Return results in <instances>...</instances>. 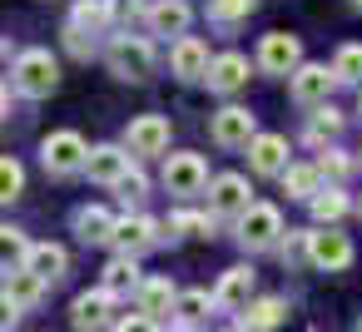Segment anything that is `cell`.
Returning <instances> with one entry per match:
<instances>
[{
  "mask_svg": "<svg viewBox=\"0 0 362 332\" xmlns=\"http://www.w3.org/2000/svg\"><path fill=\"white\" fill-rule=\"evenodd\" d=\"M209 203H214V213H218V218H238V213L253 203V189H248V179H243V174H218V179H214Z\"/></svg>",
  "mask_w": 362,
  "mask_h": 332,
  "instance_id": "15",
  "label": "cell"
},
{
  "mask_svg": "<svg viewBox=\"0 0 362 332\" xmlns=\"http://www.w3.org/2000/svg\"><path fill=\"white\" fill-rule=\"evenodd\" d=\"M194 20V11L184 6V0H154L149 6V30L154 35H184Z\"/></svg>",
  "mask_w": 362,
  "mask_h": 332,
  "instance_id": "23",
  "label": "cell"
},
{
  "mask_svg": "<svg viewBox=\"0 0 362 332\" xmlns=\"http://www.w3.org/2000/svg\"><path fill=\"white\" fill-rule=\"evenodd\" d=\"M209 228H214V218H204V213H169L164 218V233L169 238H209Z\"/></svg>",
  "mask_w": 362,
  "mask_h": 332,
  "instance_id": "31",
  "label": "cell"
},
{
  "mask_svg": "<svg viewBox=\"0 0 362 332\" xmlns=\"http://www.w3.org/2000/svg\"><path fill=\"white\" fill-rule=\"evenodd\" d=\"M65 50H70L75 60H90V55H95V40H90V30H80V25L70 20V25H65Z\"/></svg>",
  "mask_w": 362,
  "mask_h": 332,
  "instance_id": "38",
  "label": "cell"
},
{
  "mask_svg": "<svg viewBox=\"0 0 362 332\" xmlns=\"http://www.w3.org/2000/svg\"><path fill=\"white\" fill-rule=\"evenodd\" d=\"M169 70L184 80V85H194V80H204V70H209V45L199 40V35H179V45H174V55H169Z\"/></svg>",
  "mask_w": 362,
  "mask_h": 332,
  "instance_id": "16",
  "label": "cell"
},
{
  "mask_svg": "<svg viewBox=\"0 0 362 332\" xmlns=\"http://www.w3.org/2000/svg\"><path fill=\"white\" fill-rule=\"evenodd\" d=\"M308 208H313L317 223H337V218L347 213V194H342L337 184H317V194L308 198Z\"/></svg>",
  "mask_w": 362,
  "mask_h": 332,
  "instance_id": "29",
  "label": "cell"
},
{
  "mask_svg": "<svg viewBox=\"0 0 362 332\" xmlns=\"http://www.w3.org/2000/svg\"><path fill=\"white\" fill-rule=\"evenodd\" d=\"M253 268H228L223 278H218V287H214V307L218 312H238L248 297H253Z\"/></svg>",
  "mask_w": 362,
  "mask_h": 332,
  "instance_id": "18",
  "label": "cell"
},
{
  "mask_svg": "<svg viewBox=\"0 0 362 332\" xmlns=\"http://www.w3.org/2000/svg\"><path fill=\"white\" fill-rule=\"evenodd\" d=\"M278 253H283V263H303L308 258V233L288 228V238H278Z\"/></svg>",
  "mask_w": 362,
  "mask_h": 332,
  "instance_id": "39",
  "label": "cell"
},
{
  "mask_svg": "<svg viewBox=\"0 0 362 332\" xmlns=\"http://www.w3.org/2000/svg\"><path fill=\"white\" fill-rule=\"evenodd\" d=\"M278 179H283V194H288V198H303V203H308V198L317 194V184H322L317 164H283Z\"/></svg>",
  "mask_w": 362,
  "mask_h": 332,
  "instance_id": "27",
  "label": "cell"
},
{
  "mask_svg": "<svg viewBox=\"0 0 362 332\" xmlns=\"http://www.w3.org/2000/svg\"><path fill=\"white\" fill-rule=\"evenodd\" d=\"M253 6H258V0H209V20H218V25H238V20L253 16Z\"/></svg>",
  "mask_w": 362,
  "mask_h": 332,
  "instance_id": "35",
  "label": "cell"
},
{
  "mask_svg": "<svg viewBox=\"0 0 362 332\" xmlns=\"http://www.w3.org/2000/svg\"><path fill=\"white\" fill-rule=\"evenodd\" d=\"M25 268L40 273L45 283H60V278L70 273V253H65L60 243H30V248H25Z\"/></svg>",
  "mask_w": 362,
  "mask_h": 332,
  "instance_id": "20",
  "label": "cell"
},
{
  "mask_svg": "<svg viewBox=\"0 0 362 332\" xmlns=\"http://www.w3.org/2000/svg\"><path fill=\"white\" fill-rule=\"evenodd\" d=\"M298 60H303L298 35H288V30L263 35V45H258V65H263L268 75H293V70H298Z\"/></svg>",
  "mask_w": 362,
  "mask_h": 332,
  "instance_id": "11",
  "label": "cell"
},
{
  "mask_svg": "<svg viewBox=\"0 0 362 332\" xmlns=\"http://www.w3.org/2000/svg\"><path fill=\"white\" fill-rule=\"evenodd\" d=\"M357 327H362V317H357Z\"/></svg>",
  "mask_w": 362,
  "mask_h": 332,
  "instance_id": "46",
  "label": "cell"
},
{
  "mask_svg": "<svg viewBox=\"0 0 362 332\" xmlns=\"http://www.w3.org/2000/svg\"><path fill=\"white\" fill-rule=\"evenodd\" d=\"M209 134H214V144H223V149H243V144L258 134V119H253L243 105H223V109L214 114Z\"/></svg>",
  "mask_w": 362,
  "mask_h": 332,
  "instance_id": "10",
  "label": "cell"
},
{
  "mask_svg": "<svg viewBox=\"0 0 362 332\" xmlns=\"http://www.w3.org/2000/svg\"><path fill=\"white\" fill-rule=\"evenodd\" d=\"M332 85H337L332 70H327V65H308V60H298V70L288 75V95H293L303 109H317V105L332 95Z\"/></svg>",
  "mask_w": 362,
  "mask_h": 332,
  "instance_id": "7",
  "label": "cell"
},
{
  "mask_svg": "<svg viewBox=\"0 0 362 332\" xmlns=\"http://www.w3.org/2000/svg\"><path fill=\"white\" fill-rule=\"evenodd\" d=\"M134 302H139V312L149 322H164V312H174V283L169 278H139Z\"/></svg>",
  "mask_w": 362,
  "mask_h": 332,
  "instance_id": "19",
  "label": "cell"
},
{
  "mask_svg": "<svg viewBox=\"0 0 362 332\" xmlns=\"http://www.w3.org/2000/svg\"><path fill=\"white\" fill-rule=\"evenodd\" d=\"M357 213H362V198H357Z\"/></svg>",
  "mask_w": 362,
  "mask_h": 332,
  "instance_id": "45",
  "label": "cell"
},
{
  "mask_svg": "<svg viewBox=\"0 0 362 332\" xmlns=\"http://www.w3.org/2000/svg\"><path fill=\"white\" fill-rule=\"evenodd\" d=\"M164 189H169L174 198L204 194V189H209V164H204V154H169V159H164Z\"/></svg>",
  "mask_w": 362,
  "mask_h": 332,
  "instance_id": "6",
  "label": "cell"
},
{
  "mask_svg": "<svg viewBox=\"0 0 362 332\" xmlns=\"http://www.w3.org/2000/svg\"><path fill=\"white\" fill-rule=\"evenodd\" d=\"M139 278H144V273H139V263H134L129 253H119V258L105 268V283H100V287H110L115 297H124V292H134V287H139Z\"/></svg>",
  "mask_w": 362,
  "mask_h": 332,
  "instance_id": "30",
  "label": "cell"
},
{
  "mask_svg": "<svg viewBox=\"0 0 362 332\" xmlns=\"http://www.w3.org/2000/svg\"><path fill=\"white\" fill-rule=\"evenodd\" d=\"M115 189H119V198H124V203H129V208H139V203H144V198H149V184H144V174H139V169H134V164H129V169H124V179H119V184H115Z\"/></svg>",
  "mask_w": 362,
  "mask_h": 332,
  "instance_id": "37",
  "label": "cell"
},
{
  "mask_svg": "<svg viewBox=\"0 0 362 332\" xmlns=\"http://www.w3.org/2000/svg\"><path fill=\"white\" fill-rule=\"evenodd\" d=\"M357 119H362V95H357Z\"/></svg>",
  "mask_w": 362,
  "mask_h": 332,
  "instance_id": "43",
  "label": "cell"
},
{
  "mask_svg": "<svg viewBox=\"0 0 362 332\" xmlns=\"http://www.w3.org/2000/svg\"><path fill=\"white\" fill-rule=\"evenodd\" d=\"M243 149H248V169L263 174V179H278L283 164H288V139L283 134H253Z\"/></svg>",
  "mask_w": 362,
  "mask_h": 332,
  "instance_id": "12",
  "label": "cell"
},
{
  "mask_svg": "<svg viewBox=\"0 0 362 332\" xmlns=\"http://www.w3.org/2000/svg\"><path fill=\"white\" fill-rule=\"evenodd\" d=\"M204 80H209V90H214V95H238V90L248 85V60H243L238 50L214 55V60H209V70H204Z\"/></svg>",
  "mask_w": 362,
  "mask_h": 332,
  "instance_id": "14",
  "label": "cell"
},
{
  "mask_svg": "<svg viewBox=\"0 0 362 332\" xmlns=\"http://www.w3.org/2000/svg\"><path fill=\"white\" fill-rule=\"evenodd\" d=\"M21 189H25V169L11 154H0V203H16Z\"/></svg>",
  "mask_w": 362,
  "mask_h": 332,
  "instance_id": "36",
  "label": "cell"
},
{
  "mask_svg": "<svg viewBox=\"0 0 362 332\" xmlns=\"http://www.w3.org/2000/svg\"><path fill=\"white\" fill-rule=\"evenodd\" d=\"M352 6H357V11H362V0H352Z\"/></svg>",
  "mask_w": 362,
  "mask_h": 332,
  "instance_id": "44",
  "label": "cell"
},
{
  "mask_svg": "<svg viewBox=\"0 0 362 332\" xmlns=\"http://www.w3.org/2000/svg\"><path fill=\"white\" fill-rule=\"evenodd\" d=\"M337 134H342V109H332V105L322 100V105H317V114L308 119V129H303V139H308L313 149H322V144H332Z\"/></svg>",
  "mask_w": 362,
  "mask_h": 332,
  "instance_id": "26",
  "label": "cell"
},
{
  "mask_svg": "<svg viewBox=\"0 0 362 332\" xmlns=\"http://www.w3.org/2000/svg\"><path fill=\"white\" fill-rule=\"evenodd\" d=\"M105 60H110V75L124 80V85H144L154 75V65H159V55H154V45L144 35H115Z\"/></svg>",
  "mask_w": 362,
  "mask_h": 332,
  "instance_id": "1",
  "label": "cell"
},
{
  "mask_svg": "<svg viewBox=\"0 0 362 332\" xmlns=\"http://www.w3.org/2000/svg\"><path fill=\"white\" fill-rule=\"evenodd\" d=\"M11 75H16V95H25V100H45L60 90V60L50 50H21Z\"/></svg>",
  "mask_w": 362,
  "mask_h": 332,
  "instance_id": "2",
  "label": "cell"
},
{
  "mask_svg": "<svg viewBox=\"0 0 362 332\" xmlns=\"http://www.w3.org/2000/svg\"><path fill=\"white\" fill-rule=\"evenodd\" d=\"M6 114H11V90L0 85V124H6Z\"/></svg>",
  "mask_w": 362,
  "mask_h": 332,
  "instance_id": "41",
  "label": "cell"
},
{
  "mask_svg": "<svg viewBox=\"0 0 362 332\" xmlns=\"http://www.w3.org/2000/svg\"><path fill=\"white\" fill-rule=\"evenodd\" d=\"M16 322H21V307H16L6 292H0V332H6V327H16Z\"/></svg>",
  "mask_w": 362,
  "mask_h": 332,
  "instance_id": "40",
  "label": "cell"
},
{
  "mask_svg": "<svg viewBox=\"0 0 362 332\" xmlns=\"http://www.w3.org/2000/svg\"><path fill=\"white\" fill-rule=\"evenodd\" d=\"M327 70H332L337 85H362V45H342Z\"/></svg>",
  "mask_w": 362,
  "mask_h": 332,
  "instance_id": "32",
  "label": "cell"
},
{
  "mask_svg": "<svg viewBox=\"0 0 362 332\" xmlns=\"http://www.w3.org/2000/svg\"><path fill=\"white\" fill-rule=\"evenodd\" d=\"M317 174H322L327 184H342V179L352 174V159H347L337 144H322V149H317Z\"/></svg>",
  "mask_w": 362,
  "mask_h": 332,
  "instance_id": "34",
  "label": "cell"
},
{
  "mask_svg": "<svg viewBox=\"0 0 362 332\" xmlns=\"http://www.w3.org/2000/svg\"><path fill=\"white\" fill-rule=\"evenodd\" d=\"M0 60H11V45H6V40H0Z\"/></svg>",
  "mask_w": 362,
  "mask_h": 332,
  "instance_id": "42",
  "label": "cell"
},
{
  "mask_svg": "<svg viewBox=\"0 0 362 332\" xmlns=\"http://www.w3.org/2000/svg\"><path fill=\"white\" fill-rule=\"evenodd\" d=\"M70 20H75L80 30H90V35H100V30H110V20H115V0H75Z\"/></svg>",
  "mask_w": 362,
  "mask_h": 332,
  "instance_id": "28",
  "label": "cell"
},
{
  "mask_svg": "<svg viewBox=\"0 0 362 332\" xmlns=\"http://www.w3.org/2000/svg\"><path fill=\"white\" fill-rule=\"evenodd\" d=\"M0 278H6V297H11L21 312H25V307H35V302L45 297V278H40V273H30L25 263H21V268H11V273H0Z\"/></svg>",
  "mask_w": 362,
  "mask_h": 332,
  "instance_id": "22",
  "label": "cell"
},
{
  "mask_svg": "<svg viewBox=\"0 0 362 332\" xmlns=\"http://www.w3.org/2000/svg\"><path fill=\"white\" fill-rule=\"evenodd\" d=\"M124 169H129V149H124V144H95V149L85 154V169H80V174H90L95 184H110V189H115V184L124 179Z\"/></svg>",
  "mask_w": 362,
  "mask_h": 332,
  "instance_id": "13",
  "label": "cell"
},
{
  "mask_svg": "<svg viewBox=\"0 0 362 332\" xmlns=\"http://www.w3.org/2000/svg\"><path fill=\"white\" fill-rule=\"evenodd\" d=\"M115 292L110 287H95V292H80L75 297V307H70V322L75 327H110L115 322Z\"/></svg>",
  "mask_w": 362,
  "mask_h": 332,
  "instance_id": "17",
  "label": "cell"
},
{
  "mask_svg": "<svg viewBox=\"0 0 362 332\" xmlns=\"http://www.w3.org/2000/svg\"><path fill=\"white\" fill-rule=\"evenodd\" d=\"M169 119L164 114H139L129 129H124V149L134 154V159H154V154H164L169 149Z\"/></svg>",
  "mask_w": 362,
  "mask_h": 332,
  "instance_id": "8",
  "label": "cell"
},
{
  "mask_svg": "<svg viewBox=\"0 0 362 332\" xmlns=\"http://www.w3.org/2000/svg\"><path fill=\"white\" fill-rule=\"evenodd\" d=\"M233 238H238L248 253H263V248H273V243L283 238V213H278L273 203H248V208L238 213V223H233Z\"/></svg>",
  "mask_w": 362,
  "mask_h": 332,
  "instance_id": "3",
  "label": "cell"
},
{
  "mask_svg": "<svg viewBox=\"0 0 362 332\" xmlns=\"http://www.w3.org/2000/svg\"><path fill=\"white\" fill-rule=\"evenodd\" d=\"M110 243H115L119 253L139 258V253H149V248L159 243V223H154V218H144V213H124V218H115Z\"/></svg>",
  "mask_w": 362,
  "mask_h": 332,
  "instance_id": "9",
  "label": "cell"
},
{
  "mask_svg": "<svg viewBox=\"0 0 362 332\" xmlns=\"http://www.w3.org/2000/svg\"><path fill=\"white\" fill-rule=\"evenodd\" d=\"M288 322V302L283 297H248L233 317V327H283Z\"/></svg>",
  "mask_w": 362,
  "mask_h": 332,
  "instance_id": "21",
  "label": "cell"
},
{
  "mask_svg": "<svg viewBox=\"0 0 362 332\" xmlns=\"http://www.w3.org/2000/svg\"><path fill=\"white\" fill-rule=\"evenodd\" d=\"M85 154H90V144L75 134V129H55L45 144H40V164H45V174H80L85 169Z\"/></svg>",
  "mask_w": 362,
  "mask_h": 332,
  "instance_id": "5",
  "label": "cell"
},
{
  "mask_svg": "<svg viewBox=\"0 0 362 332\" xmlns=\"http://www.w3.org/2000/svg\"><path fill=\"white\" fill-rule=\"evenodd\" d=\"M110 228H115V213L110 208H100V203H90V208H80L75 213V233H80V243H110Z\"/></svg>",
  "mask_w": 362,
  "mask_h": 332,
  "instance_id": "24",
  "label": "cell"
},
{
  "mask_svg": "<svg viewBox=\"0 0 362 332\" xmlns=\"http://www.w3.org/2000/svg\"><path fill=\"white\" fill-rule=\"evenodd\" d=\"M174 327H199L209 312H214V292H204V287H189V292H174Z\"/></svg>",
  "mask_w": 362,
  "mask_h": 332,
  "instance_id": "25",
  "label": "cell"
},
{
  "mask_svg": "<svg viewBox=\"0 0 362 332\" xmlns=\"http://www.w3.org/2000/svg\"><path fill=\"white\" fill-rule=\"evenodd\" d=\"M352 258H357V248L347 233H337V223H317V233H308V263L317 273H342V268H352Z\"/></svg>",
  "mask_w": 362,
  "mask_h": 332,
  "instance_id": "4",
  "label": "cell"
},
{
  "mask_svg": "<svg viewBox=\"0 0 362 332\" xmlns=\"http://www.w3.org/2000/svg\"><path fill=\"white\" fill-rule=\"evenodd\" d=\"M25 248H30V238H25L21 228H0V273L21 268V263H25Z\"/></svg>",
  "mask_w": 362,
  "mask_h": 332,
  "instance_id": "33",
  "label": "cell"
}]
</instances>
